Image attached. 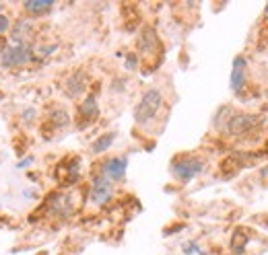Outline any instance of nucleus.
I'll return each instance as SVG.
<instances>
[{"instance_id": "obj_1", "label": "nucleus", "mask_w": 268, "mask_h": 255, "mask_svg": "<svg viewBox=\"0 0 268 255\" xmlns=\"http://www.w3.org/2000/svg\"><path fill=\"white\" fill-rule=\"evenodd\" d=\"M163 105V95L159 89H148L142 99L138 101V105L134 107V122L138 126H146L148 122H153L159 109Z\"/></svg>"}, {"instance_id": "obj_2", "label": "nucleus", "mask_w": 268, "mask_h": 255, "mask_svg": "<svg viewBox=\"0 0 268 255\" xmlns=\"http://www.w3.org/2000/svg\"><path fill=\"white\" fill-rule=\"evenodd\" d=\"M36 60V52L31 49V45H6L0 52V66L2 68H16L25 66L29 62Z\"/></svg>"}, {"instance_id": "obj_3", "label": "nucleus", "mask_w": 268, "mask_h": 255, "mask_svg": "<svg viewBox=\"0 0 268 255\" xmlns=\"http://www.w3.org/2000/svg\"><path fill=\"white\" fill-rule=\"evenodd\" d=\"M260 124V117L254 115V113H238V115H233L231 120L227 122L225 130L231 134V136H236V138H244V136L248 134H252Z\"/></svg>"}, {"instance_id": "obj_4", "label": "nucleus", "mask_w": 268, "mask_h": 255, "mask_svg": "<svg viewBox=\"0 0 268 255\" xmlns=\"http://www.w3.org/2000/svg\"><path fill=\"white\" fill-rule=\"evenodd\" d=\"M202 169H204V163L196 159V157H184L180 161H174L172 165V173L180 179V181H190L194 179L196 175L202 173Z\"/></svg>"}, {"instance_id": "obj_5", "label": "nucleus", "mask_w": 268, "mask_h": 255, "mask_svg": "<svg viewBox=\"0 0 268 255\" xmlns=\"http://www.w3.org/2000/svg\"><path fill=\"white\" fill-rule=\"evenodd\" d=\"M112 196H114L112 181L108 177H104V175L93 177L91 190H89V198H91V202L95 204V206H106V204L112 200Z\"/></svg>"}, {"instance_id": "obj_6", "label": "nucleus", "mask_w": 268, "mask_h": 255, "mask_svg": "<svg viewBox=\"0 0 268 255\" xmlns=\"http://www.w3.org/2000/svg\"><path fill=\"white\" fill-rule=\"evenodd\" d=\"M99 115V105H97V97L89 95L82 99V103L78 105V128H87L91 126Z\"/></svg>"}, {"instance_id": "obj_7", "label": "nucleus", "mask_w": 268, "mask_h": 255, "mask_svg": "<svg viewBox=\"0 0 268 255\" xmlns=\"http://www.w3.org/2000/svg\"><path fill=\"white\" fill-rule=\"evenodd\" d=\"M246 78H248V60L244 56H236L231 66V91L242 93V89L246 87Z\"/></svg>"}, {"instance_id": "obj_8", "label": "nucleus", "mask_w": 268, "mask_h": 255, "mask_svg": "<svg viewBox=\"0 0 268 255\" xmlns=\"http://www.w3.org/2000/svg\"><path fill=\"white\" fill-rule=\"evenodd\" d=\"M126 169H128V159L126 157H114V159H108L102 165V175L108 177L110 181H120L126 175Z\"/></svg>"}, {"instance_id": "obj_9", "label": "nucleus", "mask_w": 268, "mask_h": 255, "mask_svg": "<svg viewBox=\"0 0 268 255\" xmlns=\"http://www.w3.org/2000/svg\"><path fill=\"white\" fill-rule=\"evenodd\" d=\"M85 89H87V76L82 70L72 72V76H68V80L64 82V93L72 99L80 97L82 93H85Z\"/></svg>"}, {"instance_id": "obj_10", "label": "nucleus", "mask_w": 268, "mask_h": 255, "mask_svg": "<svg viewBox=\"0 0 268 255\" xmlns=\"http://www.w3.org/2000/svg\"><path fill=\"white\" fill-rule=\"evenodd\" d=\"M33 35V25L29 19H19L12 27V33H10V41L14 45H27V41L31 39Z\"/></svg>"}, {"instance_id": "obj_11", "label": "nucleus", "mask_w": 268, "mask_h": 255, "mask_svg": "<svg viewBox=\"0 0 268 255\" xmlns=\"http://www.w3.org/2000/svg\"><path fill=\"white\" fill-rule=\"evenodd\" d=\"M48 210L52 212V214H64V216H68L72 212V202H70V196H66V194H54V196H50L48 200Z\"/></svg>"}, {"instance_id": "obj_12", "label": "nucleus", "mask_w": 268, "mask_h": 255, "mask_svg": "<svg viewBox=\"0 0 268 255\" xmlns=\"http://www.w3.org/2000/svg\"><path fill=\"white\" fill-rule=\"evenodd\" d=\"M159 47V37L153 27H144L142 33L138 35V49L140 54H153L155 49Z\"/></svg>"}, {"instance_id": "obj_13", "label": "nucleus", "mask_w": 268, "mask_h": 255, "mask_svg": "<svg viewBox=\"0 0 268 255\" xmlns=\"http://www.w3.org/2000/svg\"><path fill=\"white\" fill-rule=\"evenodd\" d=\"M52 6H54L52 0H29V2H23V8L33 16H42V14L50 12Z\"/></svg>"}, {"instance_id": "obj_14", "label": "nucleus", "mask_w": 268, "mask_h": 255, "mask_svg": "<svg viewBox=\"0 0 268 255\" xmlns=\"http://www.w3.org/2000/svg\"><path fill=\"white\" fill-rule=\"evenodd\" d=\"M246 245H248L246 231L244 229H236V231H233V237H231V251L236 253V255H244Z\"/></svg>"}, {"instance_id": "obj_15", "label": "nucleus", "mask_w": 268, "mask_h": 255, "mask_svg": "<svg viewBox=\"0 0 268 255\" xmlns=\"http://www.w3.org/2000/svg\"><path fill=\"white\" fill-rule=\"evenodd\" d=\"M114 140H116V134H114V132H108V134H104V136H99V138L93 142V146H91L93 155H102V152H106V150L114 144Z\"/></svg>"}, {"instance_id": "obj_16", "label": "nucleus", "mask_w": 268, "mask_h": 255, "mask_svg": "<svg viewBox=\"0 0 268 255\" xmlns=\"http://www.w3.org/2000/svg\"><path fill=\"white\" fill-rule=\"evenodd\" d=\"M52 122L56 124V128H62V126H66L70 122V117H68V111L66 109H56L54 113H52Z\"/></svg>"}, {"instance_id": "obj_17", "label": "nucleus", "mask_w": 268, "mask_h": 255, "mask_svg": "<svg viewBox=\"0 0 268 255\" xmlns=\"http://www.w3.org/2000/svg\"><path fill=\"white\" fill-rule=\"evenodd\" d=\"M184 253H186V255H202L204 251L198 247V243H192V241H190V243L184 245Z\"/></svg>"}, {"instance_id": "obj_18", "label": "nucleus", "mask_w": 268, "mask_h": 255, "mask_svg": "<svg viewBox=\"0 0 268 255\" xmlns=\"http://www.w3.org/2000/svg\"><path fill=\"white\" fill-rule=\"evenodd\" d=\"M58 49V45H42V47H38L36 52H38V56L40 58H44V56H50V54H54Z\"/></svg>"}, {"instance_id": "obj_19", "label": "nucleus", "mask_w": 268, "mask_h": 255, "mask_svg": "<svg viewBox=\"0 0 268 255\" xmlns=\"http://www.w3.org/2000/svg\"><path fill=\"white\" fill-rule=\"evenodd\" d=\"M10 29V19H8V14H2L0 12V33H6Z\"/></svg>"}, {"instance_id": "obj_20", "label": "nucleus", "mask_w": 268, "mask_h": 255, "mask_svg": "<svg viewBox=\"0 0 268 255\" xmlns=\"http://www.w3.org/2000/svg\"><path fill=\"white\" fill-rule=\"evenodd\" d=\"M136 64H138V56L136 54H128L126 56V68H128V70H134Z\"/></svg>"}, {"instance_id": "obj_21", "label": "nucleus", "mask_w": 268, "mask_h": 255, "mask_svg": "<svg viewBox=\"0 0 268 255\" xmlns=\"http://www.w3.org/2000/svg\"><path fill=\"white\" fill-rule=\"evenodd\" d=\"M23 115H25V122H31V120H33V115H36V109H27Z\"/></svg>"}, {"instance_id": "obj_22", "label": "nucleus", "mask_w": 268, "mask_h": 255, "mask_svg": "<svg viewBox=\"0 0 268 255\" xmlns=\"http://www.w3.org/2000/svg\"><path fill=\"white\" fill-rule=\"evenodd\" d=\"M29 163H33V157H27L25 161H19V165H16V167L23 169V167H29Z\"/></svg>"}, {"instance_id": "obj_23", "label": "nucleus", "mask_w": 268, "mask_h": 255, "mask_svg": "<svg viewBox=\"0 0 268 255\" xmlns=\"http://www.w3.org/2000/svg\"><path fill=\"white\" fill-rule=\"evenodd\" d=\"M262 225H264V227H266V229H268V216H266V218H264V220H262Z\"/></svg>"}, {"instance_id": "obj_24", "label": "nucleus", "mask_w": 268, "mask_h": 255, "mask_svg": "<svg viewBox=\"0 0 268 255\" xmlns=\"http://www.w3.org/2000/svg\"><path fill=\"white\" fill-rule=\"evenodd\" d=\"M266 14H268V4H266Z\"/></svg>"}, {"instance_id": "obj_25", "label": "nucleus", "mask_w": 268, "mask_h": 255, "mask_svg": "<svg viewBox=\"0 0 268 255\" xmlns=\"http://www.w3.org/2000/svg\"><path fill=\"white\" fill-rule=\"evenodd\" d=\"M0 8H2V4H0Z\"/></svg>"}]
</instances>
